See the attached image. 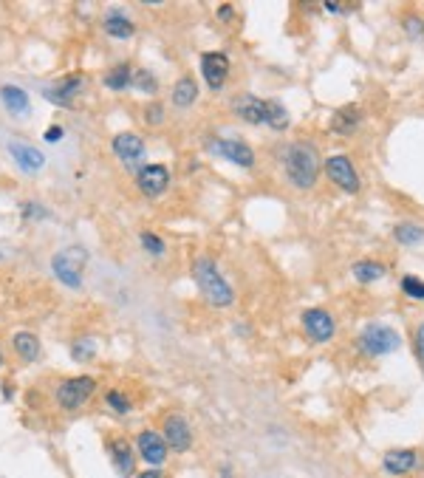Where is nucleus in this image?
I'll return each instance as SVG.
<instances>
[{
    "instance_id": "nucleus-1",
    "label": "nucleus",
    "mask_w": 424,
    "mask_h": 478,
    "mask_svg": "<svg viewBox=\"0 0 424 478\" xmlns=\"http://www.w3.org/2000/svg\"><path fill=\"white\" fill-rule=\"evenodd\" d=\"M283 173L297 190H311L320 175V153L309 142H294L283 151Z\"/></svg>"
},
{
    "instance_id": "nucleus-2",
    "label": "nucleus",
    "mask_w": 424,
    "mask_h": 478,
    "mask_svg": "<svg viewBox=\"0 0 424 478\" xmlns=\"http://www.w3.org/2000/svg\"><path fill=\"white\" fill-rule=\"evenodd\" d=\"M193 278H195L198 291L204 294V300H206L209 306H215V309L232 306L235 291H232V286L227 283V278L218 272V266L212 263L209 258H198V260L193 263Z\"/></svg>"
},
{
    "instance_id": "nucleus-3",
    "label": "nucleus",
    "mask_w": 424,
    "mask_h": 478,
    "mask_svg": "<svg viewBox=\"0 0 424 478\" xmlns=\"http://www.w3.org/2000/svg\"><path fill=\"white\" fill-rule=\"evenodd\" d=\"M88 263V252L85 247H66L63 252H57L51 258V269L57 280H63L68 289H82V269Z\"/></svg>"
},
{
    "instance_id": "nucleus-4",
    "label": "nucleus",
    "mask_w": 424,
    "mask_h": 478,
    "mask_svg": "<svg viewBox=\"0 0 424 478\" xmlns=\"http://www.w3.org/2000/svg\"><path fill=\"white\" fill-rule=\"evenodd\" d=\"M359 348L368 356H385V354H393L396 348H402V337L390 325L374 323L359 334Z\"/></svg>"
},
{
    "instance_id": "nucleus-5",
    "label": "nucleus",
    "mask_w": 424,
    "mask_h": 478,
    "mask_svg": "<svg viewBox=\"0 0 424 478\" xmlns=\"http://www.w3.org/2000/svg\"><path fill=\"white\" fill-rule=\"evenodd\" d=\"M206 151L212 156H221L238 167H255V151L247 144V142H240V139H206Z\"/></svg>"
},
{
    "instance_id": "nucleus-6",
    "label": "nucleus",
    "mask_w": 424,
    "mask_h": 478,
    "mask_svg": "<svg viewBox=\"0 0 424 478\" xmlns=\"http://www.w3.org/2000/svg\"><path fill=\"white\" fill-rule=\"evenodd\" d=\"M94 388H97L94 376H71V379H66L63 385L57 388V402L63 405L66 410H77V408H82L90 399Z\"/></svg>"
},
{
    "instance_id": "nucleus-7",
    "label": "nucleus",
    "mask_w": 424,
    "mask_h": 478,
    "mask_svg": "<svg viewBox=\"0 0 424 478\" xmlns=\"http://www.w3.org/2000/svg\"><path fill=\"white\" fill-rule=\"evenodd\" d=\"M322 170H325L331 184H337L340 190H345L351 195L359 193L362 184H359V175H356V170H354V164H351L348 156H331V159H325Z\"/></svg>"
},
{
    "instance_id": "nucleus-8",
    "label": "nucleus",
    "mask_w": 424,
    "mask_h": 478,
    "mask_svg": "<svg viewBox=\"0 0 424 478\" xmlns=\"http://www.w3.org/2000/svg\"><path fill=\"white\" fill-rule=\"evenodd\" d=\"M302 332L309 334L311 343H328L337 334V323L325 309H306L302 312Z\"/></svg>"
},
{
    "instance_id": "nucleus-9",
    "label": "nucleus",
    "mask_w": 424,
    "mask_h": 478,
    "mask_svg": "<svg viewBox=\"0 0 424 478\" xmlns=\"http://www.w3.org/2000/svg\"><path fill=\"white\" fill-rule=\"evenodd\" d=\"M110 147H113V156L122 162L128 170H136L144 162V142L136 133H116Z\"/></svg>"
},
{
    "instance_id": "nucleus-10",
    "label": "nucleus",
    "mask_w": 424,
    "mask_h": 478,
    "mask_svg": "<svg viewBox=\"0 0 424 478\" xmlns=\"http://www.w3.org/2000/svg\"><path fill=\"white\" fill-rule=\"evenodd\" d=\"M201 77H204V82L212 88V91H218V88L227 82V77H229V57L221 54V51L201 54Z\"/></svg>"
},
{
    "instance_id": "nucleus-11",
    "label": "nucleus",
    "mask_w": 424,
    "mask_h": 478,
    "mask_svg": "<svg viewBox=\"0 0 424 478\" xmlns=\"http://www.w3.org/2000/svg\"><path fill=\"white\" fill-rule=\"evenodd\" d=\"M136 450H139V456H142L150 467H159V464H164L170 447H167V441H164L162 433H156V430H142V433L136 436Z\"/></svg>"
},
{
    "instance_id": "nucleus-12",
    "label": "nucleus",
    "mask_w": 424,
    "mask_h": 478,
    "mask_svg": "<svg viewBox=\"0 0 424 478\" xmlns=\"http://www.w3.org/2000/svg\"><path fill=\"white\" fill-rule=\"evenodd\" d=\"M170 184V170L164 164H147L136 173V187L147 195V198H156L167 190Z\"/></svg>"
},
{
    "instance_id": "nucleus-13",
    "label": "nucleus",
    "mask_w": 424,
    "mask_h": 478,
    "mask_svg": "<svg viewBox=\"0 0 424 478\" xmlns=\"http://www.w3.org/2000/svg\"><path fill=\"white\" fill-rule=\"evenodd\" d=\"M164 441H167V447H173L175 453H187L193 447V430H190L184 416L170 413L164 419Z\"/></svg>"
},
{
    "instance_id": "nucleus-14",
    "label": "nucleus",
    "mask_w": 424,
    "mask_h": 478,
    "mask_svg": "<svg viewBox=\"0 0 424 478\" xmlns=\"http://www.w3.org/2000/svg\"><path fill=\"white\" fill-rule=\"evenodd\" d=\"M232 113L244 119L247 125H266V99H258L252 94H238L232 99Z\"/></svg>"
},
{
    "instance_id": "nucleus-15",
    "label": "nucleus",
    "mask_w": 424,
    "mask_h": 478,
    "mask_svg": "<svg viewBox=\"0 0 424 478\" xmlns=\"http://www.w3.org/2000/svg\"><path fill=\"white\" fill-rule=\"evenodd\" d=\"M9 153H12V159L17 162V167L23 170V173H40V167L46 164V156L37 151V147H32V144H26V142H12L9 144Z\"/></svg>"
},
{
    "instance_id": "nucleus-16",
    "label": "nucleus",
    "mask_w": 424,
    "mask_h": 478,
    "mask_svg": "<svg viewBox=\"0 0 424 478\" xmlns=\"http://www.w3.org/2000/svg\"><path fill=\"white\" fill-rule=\"evenodd\" d=\"M416 464H418V453L416 450H387L385 456H382V470L387 472V475H407V472H413L416 470Z\"/></svg>"
},
{
    "instance_id": "nucleus-17",
    "label": "nucleus",
    "mask_w": 424,
    "mask_h": 478,
    "mask_svg": "<svg viewBox=\"0 0 424 478\" xmlns=\"http://www.w3.org/2000/svg\"><path fill=\"white\" fill-rule=\"evenodd\" d=\"M359 122H362V108L359 105H343L334 111V116H331V133L351 136V133H356Z\"/></svg>"
},
{
    "instance_id": "nucleus-18",
    "label": "nucleus",
    "mask_w": 424,
    "mask_h": 478,
    "mask_svg": "<svg viewBox=\"0 0 424 478\" xmlns=\"http://www.w3.org/2000/svg\"><path fill=\"white\" fill-rule=\"evenodd\" d=\"M110 461L113 467L119 470V475H133L136 472V459H133V450L125 439H110Z\"/></svg>"
},
{
    "instance_id": "nucleus-19",
    "label": "nucleus",
    "mask_w": 424,
    "mask_h": 478,
    "mask_svg": "<svg viewBox=\"0 0 424 478\" xmlns=\"http://www.w3.org/2000/svg\"><path fill=\"white\" fill-rule=\"evenodd\" d=\"M82 77L79 74H74V77H68V79H63V82H57V85H51L48 91H46V97L54 102V105H68L77 94H79V88H82Z\"/></svg>"
},
{
    "instance_id": "nucleus-20",
    "label": "nucleus",
    "mask_w": 424,
    "mask_h": 478,
    "mask_svg": "<svg viewBox=\"0 0 424 478\" xmlns=\"http://www.w3.org/2000/svg\"><path fill=\"white\" fill-rule=\"evenodd\" d=\"M105 32L110 37H116V40H131L136 28H133L131 17H125L122 12H108L105 15Z\"/></svg>"
},
{
    "instance_id": "nucleus-21",
    "label": "nucleus",
    "mask_w": 424,
    "mask_h": 478,
    "mask_svg": "<svg viewBox=\"0 0 424 478\" xmlns=\"http://www.w3.org/2000/svg\"><path fill=\"white\" fill-rule=\"evenodd\" d=\"M0 99H3V105L15 116H26L28 113V97H26L23 88H17V85H3V88H0Z\"/></svg>"
},
{
    "instance_id": "nucleus-22",
    "label": "nucleus",
    "mask_w": 424,
    "mask_h": 478,
    "mask_svg": "<svg viewBox=\"0 0 424 478\" xmlns=\"http://www.w3.org/2000/svg\"><path fill=\"white\" fill-rule=\"evenodd\" d=\"M12 345L17 348V354L23 356L26 363H37L40 360V340L32 332H17L12 337Z\"/></svg>"
},
{
    "instance_id": "nucleus-23",
    "label": "nucleus",
    "mask_w": 424,
    "mask_h": 478,
    "mask_svg": "<svg viewBox=\"0 0 424 478\" xmlns=\"http://www.w3.org/2000/svg\"><path fill=\"white\" fill-rule=\"evenodd\" d=\"M351 272H354V278H356L359 283H374V280L385 278L387 269H385L379 260H356V263L351 266Z\"/></svg>"
},
{
    "instance_id": "nucleus-24",
    "label": "nucleus",
    "mask_w": 424,
    "mask_h": 478,
    "mask_svg": "<svg viewBox=\"0 0 424 478\" xmlns=\"http://www.w3.org/2000/svg\"><path fill=\"white\" fill-rule=\"evenodd\" d=\"M195 99H198V85H195L190 77L178 79L175 88H173V105H175V108H190Z\"/></svg>"
},
{
    "instance_id": "nucleus-25",
    "label": "nucleus",
    "mask_w": 424,
    "mask_h": 478,
    "mask_svg": "<svg viewBox=\"0 0 424 478\" xmlns=\"http://www.w3.org/2000/svg\"><path fill=\"white\" fill-rule=\"evenodd\" d=\"M105 85L110 88V91H125V88L133 85V68L128 63H119L116 68H110L105 74Z\"/></svg>"
},
{
    "instance_id": "nucleus-26",
    "label": "nucleus",
    "mask_w": 424,
    "mask_h": 478,
    "mask_svg": "<svg viewBox=\"0 0 424 478\" xmlns=\"http://www.w3.org/2000/svg\"><path fill=\"white\" fill-rule=\"evenodd\" d=\"M266 128L271 131H286L289 128V111L278 99H266Z\"/></svg>"
},
{
    "instance_id": "nucleus-27",
    "label": "nucleus",
    "mask_w": 424,
    "mask_h": 478,
    "mask_svg": "<svg viewBox=\"0 0 424 478\" xmlns=\"http://www.w3.org/2000/svg\"><path fill=\"white\" fill-rule=\"evenodd\" d=\"M393 238H396L402 247H416L424 238V227H418V224H399L396 229H393Z\"/></svg>"
},
{
    "instance_id": "nucleus-28",
    "label": "nucleus",
    "mask_w": 424,
    "mask_h": 478,
    "mask_svg": "<svg viewBox=\"0 0 424 478\" xmlns=\"http://www.w3.org/2000/svg\"><path fill=\"white\" fill-rule=\"evenodd\" d=\"M94 354H97V343L90 340V337H82L71 345V356L77 363H85V360H94Z\"/></svg>"
},
{
    "instance_id": "nucleus-29",
    "label": "nucleus",
    "mask_w": 424,
    "mask_h": 478,
    "mask_svg": "<svg viewBox=\"0 0 424 478\" xmlns=\"http://www.w3.org/2000/svg\"><path fill=\"white\" fill-rule=\"evenodd\" d=\"M133 85L139 88V91H144V94H156L159 91V82H156V77L150 74V71H133Z\"/></svg>"
},
{
    "instance_id": "nucleus-30",
    "label": "nucleus",
    "mask_w": 424,
    "mask_h": 478,
    "mask_svg": "<svg viewBox=\"0 0 424 478\" xmlns=\"http://www.w3.org/2000/svg\"><path fill=\"white\" fill-rule=\"evenodd\" d=\"M402 291L407 297H413V300H424V280H418L413 275H405L402 278Z\"/></svg>"
},
{
    "instance_id": "nucleus-31",
    "label": "nucleus",
    "mask_w": 424,
    "mask_h": 478,
    "mask_svg": "<svg viewBox=\"0 0 424 478\" xmlns=\"http://www.w3.org/2000/svg\"><path fill=\"white\" fill-rule=\"evenodd\" d=\"M142 238V247H144V252H150V255H164V241H162V238L159 235H153V232H142L139 235Z\"/></svg>"
},
{
    "instance_id": "nucleus-32",
    "label": "nucleus",
    "mask_w": 424,
    "mask_h": 478,
    "mask_svg": "<svg viewBox=\"0 0 424 478\" xmlns=\"http://www.w3.org/2000/svg\"><path fill=\"white\" fill-rule=\"evenodd\" d=\"M105 402H108V405H110L116 413H128V410H131V399H128V396H122L119 391H108Z\"/></svg>"
},
{
    "instance_id": "nucleus-33",
    "label": "nucleus",
    "mask_w": 424,
    "mask_h": 478,
    "mask_svg": "<svg viewBox=\"0 0 424 478\" xmlns=\"http://www.w3.org/2000/svg\"><path fill=\"white\" fill-rule=\"evenodd\" d=\"M405 32L410 35V40H424V20L416 17V15H410L405 20Z\"/></svg>"
},
{
    "instance_id": "nucleus-34",
    "label": "nucleus",
    "mask_w": 424,
    "mask_h": 478,
    "mask_svg": "<svg viewBox=\"0 0 424 478\" xmlns=\"http://www.w3.org/2000/svg\"><path fill=\"white\" fill-rule=\"evenodd\" d=\"M413 345H416V356H418V363L424 368V320L416 325V334H413Z\"/></svg>"
},
{
    "instance_id": "nucleus-35",
    "label": "nucleus",
    "mask_w": 424,
    "mask_h": 478,
    "mask_svg": "<svg viewBox=\"0 0 424 478\" xmlns=\"http://www.w3.org/2000/svg\"><path fill=\"white\" fill-rule=\"evenodd\" d=\"M144 119H147L150 125H153V122L159 125V122H162V105H150V108H147V113H144Z\"/></svg>"
},
{
    "instance_id": "nucleus-36",
    "label": "nucleus",
    "mask_w": 424,
    "mask_h": 478,
    "mask_svg": "<svg viewBox=\"0 0 424 478\" xmlns=\"http://www.w3.org/2000/svg\"><path fill=\"white\" fill-rule=\"evenodd\" d=\"M232 17H235V9H232L229 3H224V6L218 9V20H224V23H229Z\"/></svg>"
},
{
    "instance_id": "nucleus-37",
    "label": "nucleus",
    "mask_w": 424,
    "mask_h": 478,
    "mask_svg": "<svg viewBox=\"0 0 424 478\" xmlns=\"http://www.w3.org/2000/svg\"><path fill=\"white\" fill-rule=\"evenodd\" d=\"M59 136H63V128H59V125H54V128H48V133H46V139H48V142H57Z\"/></svg>"
},
{
    "instance_id": "nucleus-38",
    "label": "nucleus",
    "mask_w": 424,
    "mask_h": 478,
    "mask_svg": "<svg viewBox=\"0 0 424 478\" xmlns=\"http://www.w3.org/2000/svg\"><path fill=\"white\" fill-rule=\"evenodd\" d=\"M139 478H162V472H159V470H147V472H142Z\"/></svg>"
},
{
    "instance_id": "nucleus-39",
    "label": "nucleus",
    "mask_w": 424,
    "mask_h": 478,
    "mask_svg": "<svg viewBox=\"0 0 424 478\" xmlns=\"http://www.w3.org/2000/svg\"><path fill=\"white\" fill-rule=\"evenodd\" d=\"M325 12H334L337 15V12H343V6L340 3H325Z\"/></svg>"
},
{
    "instance_id": "nucleus-40",
    "label": "nucleus",
    "mask_w": 424,
    "mask_h": 478,
    "mask_svg": "<svg viewBox=\"0 0 424 478\" xmlns=\"http://www.w3.org/2000/svg\"><path fill=\"white\" fill-rule=\"evenodd\" d=\"M0 363H3V356H0Z\"/></svg>"
}]
</instances>
